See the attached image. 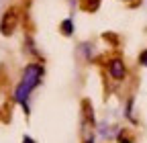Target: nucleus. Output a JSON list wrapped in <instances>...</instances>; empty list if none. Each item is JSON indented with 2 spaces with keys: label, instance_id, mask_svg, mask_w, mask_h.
I'll return each instance as SVG.
<instances>
[{
  "label": "nucleus",
  "instance_id": "nucleus-3",
  "mask_svg": "<svg viewBox=\"0 0 147 143\" xmlns=\"http://www.w3.org/2000/svg\"><path fill=\"white\" fill-rule=\"evenodd\" d=\"M108 72H110V76H113L115 80H123L127 76V69H125V63L117 57V59H110L108 61Z\"/></svg>",
  "mask_w": 147,
  "mask_h": 143
},
{
  "label": "nucleus",
  "instance_id": "nucleus-6",
  "mask_svg": "<svg viewBox=\"0 0 147 143\" xmlns=\"http://www.w3.org/2000/svg\"><path fill=\"white\" fill-rule=\"evenodd\" d=\"M119 141H121V143H133L131 139H127V137H125V133H121V135H119Z\"/></svg>",
  "mask_w": 147,
  "mask_h": 143
},
{
  "label": "nucleus",
  "instance_id": "nucleus-8",
  "mask_svg": "<svg viewBox=\"0 0 147 143\" xmlns=\"http://www.w3.org/2000/svg\"><path fill=\"white\" fill-rule=\"evenodd\" d=\"M23 143H35V141H33L31 137H25V139H23Z\"/></svg>",
  "mask_w": 147,
  "mask_h": 143
},
{
  "label": "nucleus",
  "instance_id": "nucleus-1",
  "mask_svg": "<svg viewBox=\"0 0 147 143\" xmlns=\"http://www.w3.org/2000/svg\"><path fill=\"white\" fill-rule=\"evenodd\" d=\"M45 74V67L41 63H29L23 72V78H21V84L16 86V90H14V102L18 104H23V109L29 113V94L35 90L37 86H39L41 78Z\"/></svg>",
  "mask_w": 147,
  "mask_h": 143
},
{
  "label": "nucleus",
  "instance_id": "nucleus-2",
  "mask_svg": "<svg viewBox=\"0 0 147 143\" xmlns=\"http://www.w3.org/2000/svg\"><path fill=\"white\" fill-rule=\"evenodd\" d=\"M16 21H18L16 10H12V8H10V10H6L2 23H0V31H2L4 35H10V33H12V29L16 27Z\"/></svg>",
  "mask_w": 147,
  "mask_h": 143
},
{
  "label": "nucleus",
  "instance_id": "nucleus-7",
  "mask_svg": "<svg viewBox=\"0 0 147 143\" xmlns=\"http://www.w3.org/2000/svg\"><path fill=\"white\" fill-rule=\"evenodd\" d=\"M84 143H94V135H86V139H84Z\"/></svg>",
  "mask_w": 147,
  "mask_h": 143
},
{
  "label": "nucleus",
  "instance_id": "nucleus-5",
  "mask_svg": "<svg viewBox=\"0 0 147 143\" xmlns=\"http://www.w3.org/2000/svg\"><path fill=\"white\" fill-rule=\"evenodd\" d=\"M139 61H141V65H147V51H143L139 55Z\"/></svg>",
  "mask_w": 147,
  "mask_h": 143
},
{
  "label": "nucleus",
  "instance_id": "nucleus-4",
  "mask_svg": "<svg viewBox=\"0 0 147 143\" xmlns=\"http://www.w3.org/2000/svg\"><path fill=\"white\" fill-rule=\"evenodd\" d=\"M61 31H63V35H71V31H74L71 21H63V23H61Z\"/></svg>",
  "mask_w": 147,
  "mask_h": 143
}]
</instances>
